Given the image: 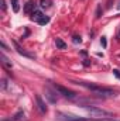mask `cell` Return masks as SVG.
Wrapping results in <instances>:
<instances>
[{
	"label": "cell",
	"instance_id": "1",
	"mask_svg": "<svg viewBox=\"0 0 120 121\" xmlns=\"http://www.w3.org/2000/svg\"><path fill=\"white\" fill-rule=\"evenodd\" d=\"M75 83L89 89L90 91H93L95 94H97L100 97H113L115 96V91L112 89H107V87H102V86H97V85H93V83H88V82H75Z\"/></svg>",
	"mask_w": 120,
	"mask_h": 121
},
{
	"label": "cell",
	"instance_id": "2",
	"mask_svg": "<svg viewBox=\"0 0 120 121\" xmlns=\"http://www.w3.org/2000/svg\"><path fill=\"white\" fill-rule=\"evenodd\" d=\"M83 108L86 110V113L90 117L97 118V120H106V118H113L115 117L113 113H110L107 110H103V108H99L96 106H83Z\"/></svg>",
	"mask_w": 120,
	"mask_h": 121
},
{
	"label": "cell",
	"instance_id": "3",
	"mask_svg": "<svg viewBox=\"0 0 120 121\" xmlns=\"http://www.w3.org/2000/svg\"><path fill=\"white\" fill-rule=\"evenodd\" d=\"M57 120L58 121H105L97 120V118H85V117H78L74 114H65V113H57Z\"/></svg>",
	"mask_w": 120,
	"mask_h": 121
},
{
	"label": "cell",
	"instance_id": "4",
	"mask_svg": "<svg viewBox=\"0 0 120 121\" xmlns=\"http://www.w3.org/2000/svg\"><path fill=\"white\" fill-rule=\"evenodd\" d=\"M54 89H55V91H58L61 96H64L65 99L74 100V99L76 97V94H75V93H74L72 90H69V89H66V87H64V86H61V85H57V83H54Z\"/></svg>",
	"mask_w": 120,
	"mask_h": 121
},
{
	"label": "cell",
	"instance_id": "5",
	"mask_svg": "<svg viewBox=\"0 0 120 121\" xmlns=\"http://www.w3.org/2000/svg\"><path fill=\"white\" fill-rule=\"evenodd\" d=\"M31 20L37 21L40 26H45V24H48V23H50V18H48L45 14H42L40 10H35V11L31 14Z\"/></svg>",
	"mask_w": 120,
	"mask_h": 121
},
{
	"label": "cell",
	"instance_id": "6",
	"mask_svg": "<svg viewBox=\"0 0 120 121\" xmlns=\"http://www.w3.org/2000/svg\"><path fill=\"white\" fill-rule=\"evenodd\" d=\"M35 101H37V107H38V110L42 113V114H45L47 111H48V107H47V104H45V101L41 99V96H35Z\"/></svg>",
	"mask_w": 120,
	"mask_h": 121
},
{
	"label": "cell",
	"instance_id": "7",
	"mask_svg": "<svg viewBox=\"0 0 120 121\" xmlns=\"http://www.w3.org/2000/svg\"><path fill=\"white\" fill-rule=\"evenodd\" d=\"M35 11V1L34 0H28L24 6V13L26 14H32Z\"/></svg>",
	"mask_w": 120,
	"mask_h": 121
},
{
	"label": "cell",
	"instance_id": "8",
	"mask_svg": "<svg viewBox=\"0 0 120 121\" xmlns=\"http://www.w3.org/2000/svg\"><path fill=\"white\" fill-rule=\"evenodd\" d=\"M45 99H47L51 104H55V103H57V96L54 94V91L50 90V89H45Z\"/></svg>",
	"mask_w": 120,
	"mask_h": 121
},
{
	"label": "cell",
	"instance_id": "9",
	"mask_svg": "<svg viewBox=\"0 0 120 121\" xmlns=\"http://www.w3.org/2000/svg\"><path fill=\"white\" fill-rule=\"evenodd\" d=\"M14 47H16V51H17L20 55H23V56H27V58H34V55H32V54L27 52L26 49H23V48H21V47H20L17 42H14Z\"/></svg>",
	"mask_w": 120,
	"mask_h": 121
},
{
	"label": "cell",
	"instance_id": "10",
	"mask_svg": "<svg viewBox=\"0 0 120 121\" xmlns=\"http://www.w3.org/2000/svg\"><path fill=\"white\" fill-rule=\"evenodd\" d=\"M0 59H1V63H3V65H4L6 68H11V62L7 59V56H6V55H4L3 52L0 54Z\"/></svg>",
	"mask_w": 120,
	"mask_h": 121
},
{
	"label": "cell",
	"instance_id": "11",
	"mask_svg": "<svg viewBox=\"0 0 120 121\" xmlns=\"http://www.w3.org/2000/svg\"><path fill=\"white\" fill-rule=\"evenodd\" d=\"M11 7H13V11H14V13H18V10H20V3H18V0H11Z\"/></svg>",
	"mask_w": 120,
	"mask_h": 121
},
{
	"label": "cell",
	"instance_id": "12",
	"mask_svg": "<svg viewBox=\"0 0 120 121\" xmlns=\"http://www.w3.org/2000/svg\"><path fill=\"white\" fill-rule=\"evenodd\" d=\"M55 44H57L58 49H65V48H66V44H65L61 38H57V39H55Z\"/></svg>",
	"mask_w": 120,
	"mask_h": 121
},
{
	"label": "cell",
	"instance_id": "13",
	"mask_svg": "<svg viewBox=\"0 0 120 121\" xmlns=\"http://www.w3.org/2000/svg\"><path fill=\"white\" fill-rule=\"evenodd\" d=\"M51 0H40V6L42 7V9H48V7H51Z\"/></svg>",
	"mask_w": 120,
	"mask_h": 121
},
{
	"label": "cell",
	"instance_id": "14",
	"mask_svg": "<svg viewBox=\"0 0 120 121\" xmlns=\"http://www.w3.org/2000/svg\"><path fill=\"white\" fill-rule=\"evenodd\" d=\"M24 118V113L23 111H18L16 116H14V118H13V121H21Z\"/></svg>",
	"mask_w": 120,
	"mask_h": 121
},
{
	"label": "cell",
	"instance_id": "15",
	"mask_svg": "<svg viewBox=\"0 0 120 121\" xmlns=\"http://www.w3.org/2000/svg\"><path fill=\"white\" fill-rule=\"evenodd\" d=\"M81 41H82V39H81V37H78V35H75V37H74V42H75V44H78V42H81Z\"/></svg>",
	"mask_w": 120,
	"mask_h": 121
},
{
	"label": "cell",
	"instance_id": "16",
	"mask_svg": "<svg viewBox=\"0 0 120 121\" xmlns=\"http://www.w3.org/2000/svg\"><path fill=\"white\" fill-rule=\"evenodd\" d=\"M100 42H102V45H103V47H106V45H107V42H106V38H105V37H102Z\"/></svg>",
	"mask_w": 120,
	"mask_h": 121
},
{
	"label": "cell",
	"instance_id": "17",
	"mask_svg": "<svg viewBox=\"0 0 120 121\" xmlns=\"http://www.w3.org/2000/svg\"><path fill=\"white\" fill-rule=\"evenodd\" d=\"M0 3H1V9H3V11H6V1H4V0H0Z\"/></svg>",
	"mask_w": 120,
	"mask_h": 121
},
{
	"label": "cell",
	"instance_id": "18",
	"mask_svg": "<svg viewBox=\"0 0 120 121\" xmlns=\"http://www.w3.org/2000/svg\"><path fill=\"white\" fill-rule=\"evenodd\" d=\"M113 73H115V75H116V76L120 79V73H119V70H117V69H115V70H113Z\"/></svg>",
	"mask_w": 120,
	"mask_h": 121
},
{
	"label": "cell",
	"instance_id": "19",
	"mask_svg": "<svg viewBox=\"0 0 120 121\" xmlns=\"http://www.w3.org/2000/svg\"><path fill=\"white\" fill-rule=\"evenodd\" d=\"M117 41H120V28H119V34H117Z\"/></svg>",
	"mask_w": 120,
	"mask_h": 121
},
{
	"label": "cell",
	"instance_id": "20",
	"mask_svg": "<svg viewBox=\"0 0 120 121\" xmlns=\"http://www.w3.org/2000/svg\"><path fill=\"white\" fill-rule=\"evenodd\" d=\"M117 9H119V10H120V3H119V4H117Z\"/></svg>",
	"mask_w": 120,
	"mask_h": 121
}]
</instances>
